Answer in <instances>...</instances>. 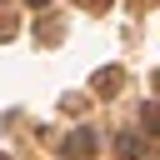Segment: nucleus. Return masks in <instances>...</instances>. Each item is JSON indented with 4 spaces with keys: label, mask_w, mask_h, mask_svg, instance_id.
I'll use <instances>...</instances> for the list:
<instances>
[{
    "label": "nucleus",
    "mask_w": 160,
    "mask_h": 160,
    "mask_svg": "<svg viewBox=\"0 0 160 160\" xmlns=\"http://www.w3.org/2000/svg\"><path fill=\"white\" fill-rule=\"evenodd\" d=\"M90 145H95V140H90L85 130H80V135H70V155H90Z\"/></svg>",
    "instance_id": "nucleus-1"
},
{
    "label": "nucleus",
    "mask_w": 160,
    "mask_h": 160,
    "mask_svg": "<svg viewBox=\"0 0 160 160\" xmlns=\"http://www.w3.org/2000/svg\"><path fill=\"white\" fill-rule=\"evenodd\" d=\"M145 130H155V135H160V105H145Z\"/></svg>",
    "instance_id": "nucleus-2"
},
{
    "label": "nucleus",
    "mask_w": 160,
    "mask_h": 160,
    "mask_svg": "<svg viewBox=\"0 0 160 160\" xmlns=\"http://www.w3.org/2000/svg\"><path fill=\"white\" fill-rule=\"evenodd\" d=\"M30 5H45V0H30Z\"/></svg>",
    "instance_id": "nucleus-3"
},
{
    "label": "nucleus",
    "mask_w": 160,
    "mask_h": 160,
    "mask_svg": "<svg viewBox=\"0 0 160 160\" xmlns=\"http://www.w3.org/2000/svg\"><path fill=\"white\" fill-rule=\"evenodd\" d=\"M90 5H105V0H90Z\"/></svg>",
    "instance_id": "nucleus-4"
},
{
    "label": "nucleus",
    "mask_w": 160,
    "mask_h": 160,
    "mask_svg": "<svg viewBox=\"0 0 160 160\" xmlns=\"http://www.w3.org/2000/svg\"><path fill=\"white\" fill-rule=\"evenodd\" d=\"M0 160H5V155H0Z\"/></svg>",
    "instance_id": "nucleus-5"
}]
</instances>
